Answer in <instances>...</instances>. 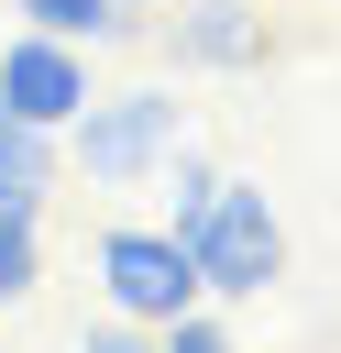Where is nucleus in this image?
Listing matches in <instances>:
<instances>
[{
	"mask_svg": "<svg viewBox=\"0 0 341 353\" xmlns=\"http://www.w3.org/2000/svg\"><path fill=\"white\" fill-rule=\"evenodd\" d=\"M176 243H187V265H198L209 298H264V287L286 276V221H275L264 188H242V176H220L209 210H198Z\"/></svg>",
	"mask_w": 341,
	"mask_h": 353,
	"instance_id": "obj_1",
	"label": "nucleus"
},
{
	"mask_svg": "<svg viewBox=\"0 0 341 353\" xmlns=\"http://www.w3.org/2000/svg\"><path fill=\"white\" fill-rule=\"evenodd\" d=\"M66 132H77V165H88L99 188H132V176H154V165L187 143V110H176L165 88H121V99H88Z\"/></svg>",
	"mask_w": 341,
	"mask_h": 353,
	"instance_id": "obj_2",
	"label": "nucleus"
},
{
	"mask_svg": "<svg viewBox=\"0 0 341 353\" xmlns=\"http://www.w3.org/2000/svg\"><path fill=\"white\" fill-rule=\"evenodd\" d=\"M99 287H110V309H121V320H143V331H165L176 309H198V298H209V287H198V265H187V243H176V232H143V221L99 232Z\"/></svg>",
	"mask_w": 341,
	"mask_h": 353,
	"instance_id": "obj_3",
	"label": "nucleus"
},
{
	"mask_svg": "<svg viewBox=\"0 0 341 353\" xmlns=\"http://www.w3.org/2000/svg\"><path fill=\"white\" fill-rule=\"evenodd\" d=\"M88 99H99V88H88V55H77L66 33H33V22H22V33L0 44V110H11V121L66 132Z\"/></svg>",
	"mask_w": 341,
	"mask_h": 353,
	"instance_id": "obj_4",
	"label": "nucleus"
},
{
	"mask_svg": "<svg viewBox=\"0 0 341 353\" xmlns=\"http://www.w3.org/2000/svg\"><path fill=\"white\" fill-rule=\"evenodd\" d=\"M165 44H176V66H264V11L253 0H187Z\"/></svg>",
	"mask_w": 341,
	"mask_h": 353,
	"instance_id": "obj_5",
	"label": "nucleus"
},
{
	"mask_svg": "<svg viewBox=\"0 0 341 353\" xmlns=\"http://www.w3.org/2000/svg\"><path fill=\"white\" fill-rule=\"evenodd\" d=\"M44 188H55V132L0 110V210H44Z\"/></svg>",
	"mask_w": 341,
	"mask_h": 353,
	"instance_id": "obj_6",
	"label": "nucleus"
},
{
	"mask_svg": "<svg viewBox=\"0 0 341 353\" xmlns=\"http://www.w3.org/2000/svg\"><path fill=\"white\" fill-rule=\"evenodd\" d=\"M33 33H66V44H110V33H132V11L121 0H11Z\"/></svg>",
	"mask_w": 341,
	"mask_h": 353,
	"instance_id": "obj_7",
	"label": "nucleus"
},
{
	"mask_svg": "<svg viewBox=\"0 0 341 353\" xmlns=\"http://www.w3.org/2000/svg\"><path fill=\"white\" fill-rule=\"evenodd\" d=\"M33 265H44V243H33V210H0V309L33 287Z\"/></svg>",
	"mask_w": 341,
	"mask_h": 353,
	"instance_id": "obj_8",
	"label": "nucleus"
},
{
	"mask_svg": "<svg viewBox=\"0 0 341 353\" xmlns=\"http://www.w3.org/2000/svg\"><path fill=\"white\" fill-rule=\"evenodd\" d=\"M154 353H242V342H231L220 320H198V309H176V320L154 331Z\"/></svg>",
	"mask_w": 341,
	"mask_h": 353,
	"instance_id": "obj_9",
	"label": "nucleus"
},
{
	"mask_svg": "<svg viewBox=\"0 0 341 353\" xmlns=\"http://www.w3.org/2000/svg\"><path fill=\"white\" fill-rule=\"evenodd\" d=\"M77 353H154V331H143V320H121V309H110V320H99V331H88V342H77Z\"/></svg>",
	"mask_w": 341,
	"mask_h": 353,
	"instance_id": "obj_10",
	"label": "nucleus"
}]
</instances>
